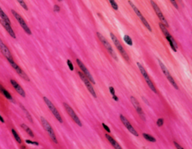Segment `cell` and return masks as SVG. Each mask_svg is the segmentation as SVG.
<instances>
[{"label":"cell","instance_id":"1","mask_svg":"<svg viewBox=\"0 0 192 149\" xmlns=\"http://www.w3.org/2000/svg\"><path fill=\"white\" fill-rule=\"evenodd\" d=\"M96 34H97V36H98V38L99 39V40H100L102 44H103V45L104 46L105 48L107 49V50L108 51L109 54L112 56V57H113L115 60L118 61V57H117L116 54L115 53L114 50H113V47H112V45H110V42L107 40L106 38H105L103 35L101 34L100 33H97Z\"/></svg>","mask_w":192,"mask_h":149},{"label":"cell","instance_id":"2","mask_svg":"<svg viewBox=\"0 0 192 149\" xmlns=\"http://www.w3.org/2000/svg\"><path fill=\"white\" fill-rule=\"evenodd\" d=\"M41 124L42 126H43V127H44V130H46V132H47L49 136H50V139L54 142V143L58 144V140H57V136H56L55 133H54V130L52 128L51 125L47 121V119L44 118V117H41Z\"/></svg>","mask_w":192,"mask_h":149},{"label":"cell","instance_id":"3","mask_svg":"<svg viewBox=\"0 0 192 149\" xmlns=\"http://www.w3.org/2000/svg\"><path fill=\"white\" fill-rule=\"evenodd\" d=\"M137 66H138V68H139V69H140V71H141L142 75L143 76V78H144V79H145L146 82V84H148L149 88H150L151 91H153V92L155 93H157L156 88H155V85H154V84L152 83V80H151L149 75L148 73H147L146 71L145 68H144V67L143 66L142 64H141V63H138V62L137 63Z\"/></svg>","mask_w":192,"mask_h":149},{"label":"cell","instance_id":"4","mask_svg":"<svg viewBox=\"0 0 192 149\" xmlns=\"http://www.w3.org/2000/svg\"><path fill=\"white\" fill-rule=\"evenodd\" d=\"M110 38H111L112 41H113V43H114L115 46L116 47V48L118 49L119 51L120 52V54H122L123 58H124L126 61L129 62V56H128V54H127V52L125 51L124 47H122V44L120 43V41H119V39H117V37H116L113 33H110Z\"/></svg>","mask_w":192,"mask_h":149},{"label":"cell","instance_id":"5","mask_svg":"<svg viewBox=\"0 0 192 149\" xmlns=\"http://www.w3.org/2000/svg\"><path fill=\"white\" fill-rule=\"evenodd\" d=\"M43 99H44V102H45V104L47 105V107H48V109H50L51 113L53 114V116L56 118V119H57L59 122H60V123H62L63 121H62V118L61 115H60V113L59 112V111L57 110V108L55 107V105H53V102H52L48 98L46 97V96H44Z\"/></svg>","mask_w":192,"mask_h":149},{"label":"cell","instance_id":"6","mask_svg":"<svg viewBox=\"0 0 192 149\" xmlns=\"http://www.w3.org/2000/svg\"><path fill=\"white\" fill-rule=\"evenodd\" d=\"M158 64H159L160 67H161V69H162V72H163V73L164 74L165 76H166L167 79L168 81H169V82L172 84V86H173V88H175V89H176V90L179 89V87H178L177 84H176V81H175L174 78H173V77H172L171 74L170 73L168 69L167 68L166 66H165L164 64V63H162V62L161 61V60H158Z\"/></svg>","mask_w":192,"mask_h":149},{"label":"cell","instance_id":"7","mask_svg":"<svg viewBox=\"0 0 192 149\" xmlns=\"http://www.w3.org/2000/svg\"><path fill=\"white\" fill-rule=\"evenodd\" d=\"M63 106H64V108H65V111H66L67 113L68 114V115L71 117V118L72 119L78 126H82V122L80 121V120L78 115H77V114L75 113V112L74 111V109H73L68 103H66V102H64V103H63Z\"/></svg>","mask_w":192,"mask_h":149},{"label":"cell","instance_id":"8","mask_svg":"<svg viewBox=\"0 0 192 149\" xmlns=\"http://www.w3.org/2000/svg\"><path fill=\"white\" fill-rule=\"evenodd\" d=\"M128 3L130 4V5H131V8H133L134 12H135V14L137 15V17H138V18H139L140 19H141V22L143 23V24L144 26H145L146 27V29H148L149 31H150V32H151V31H152V28H151L150 24H149V23H148V21L146 20V18H144L143 15L142 13L141 12V11H140V10L138 9V8H137V7L135 6V5H134V4L133 3V2H131V1H128Z\"/></svg>","mask_w":192,"mask_h":149},{"label":"cell","instance_id":"9","mask_svg":"<svg viewBox=\"0 0 192 149\" xmlns=\"http://www.w3.org/2000/svg\"><path fill=\"white\" fill-rule=\"evenodd\" d=\"M12 15H14V17L16 18L17 20L18 21V23H19V24L20 25L21 27L23 28V30L25 31V33H27V34L29 35V36L32 35V32H31L30 29H29V27L28 26V25L26 24V21L24 20V19H23V18L17 13V12H15L14 10H12Z\"/></svg>","mask_w":192,"mask_h":149},{"label":"cell","instance_id":"10","mask_svg":"<svg viewBox=\"0 0 192 149\" xmlns=\"http://www.w3.org/2000/svg\"><path fill=\"white\" fill-rule=\"evenodd\" d=\"M150 4L152 5V7L153 8V9H154V11H155V13H156L157 16L158 17L159 20H161V23H163V24L166 27H168V26H169V24H168L166 18H164L163 13H162V12L161 11V9H160V8L158 7V5H157V4L155 3L154 1H152H152H150Z\"/></svg>","mask_w":192,"mask_h":149},{"label":"cell","instance_id":"11","mask_svg":"<svg viewBox=\"0 0 192 149\" xmlns=\"http://www.w3.org/2000/svg\"><path fill=\"white\" fill-rule=\"evenodd\" d=\"M0 51L2 52V54L6 57V59L10 63L14 62L13 57L12 55V53H11L8 47H7L6 45L4 43V42L1 39H0Z\"/></svg>","mask_w":192,"mask_h":149},{"label":"cell","instance_id":"12","mask_svg":"<svg viewBox=\"0 0 192 149\" xmlns=\"http://www.w3.org/2000/svg\"><path fill=\"white\" fill-rule=\"evenodd\" d=\"M76 62H77V63H78V66H79L80 68V69L83 71V73L84 75H85V76H86L88 79H89V81H90L91 83H92L93 84H95V80H94L93 77H92V75L91 74L90 72L89 71V69L86 68V66H85V64H84V63H83L80 60V59H77Z\"/></svg>","mask_w":192,"mask_h":149},{"label":"cell","instance_id":"13","mask_svg":"<svg viewBox=\"0 0 192 149\" xmlns=\"http://www.w3.org/2000/svg\"><path fill=\"white\" fill-rule=\"evenodd\" d=\"M78 74L80 75V79L84 82V84H85L86 87L87 88L88 91H89V93H90L93 96V97H95V98L97 97V95H96V93H95V89H94L93 86H92V83L89 81V79H88V78H86L85 75H84L83 73H82L81 72H78Z\"/></svg>","mask_w":192,"mask_h":149},{"label":"cell","instance_id":"14","mask_svg":"<svg viewBox=\"0 0 192 149\" xmlns=\"http://www.w3.org/2000/svg\"><path fill=\"white\" fill-rule=\"evenodd\" d=\"M120 121H122V123H123V124L125 125V126L126 128L128 130V131L130 132L131 133H132L133 135H134L135 136H139V134H138V133H137V131H136L135 129L134 128V126H132V125L131 124V123H130L129 121H128V120L127 118H126L123 115H120Z\"/></svg>","mask_w":192,"mask_h":149},{"label":"cell","instance_id":"15","mask_svg":"<svg viewBox=\"0 0 192 149\" xmlns=\"http://www.w3.org/2000/svg\"><path fill=\"white\" fill-rule=\"evenodd\" d=\"M130 99H131V103H132L133 106L134 107L135 110L137 111V113L139 114V115L141 117V118H142L143 120H145V115H144V112L143 111L142 108H141V105H140L139 102L137 101V99H136L134 96H131Z\"/></svg>","mask_w":192,"mask_h":149},{"label":"cell","instance_id":"16","mask_svg":"<svg viewBox=\"0 0 192 149\" xmlns=\"http://www.w3.org/2000/svg\"><path fill=\"white\" fill-rule=\"evenodd\" d=\"M10 64H11V66H12V68H13L14 69L15 71H16V72L18 74H19V75L21 77V78H23V79L26 80V81H29V77H28L27 74H26V73L24 72V71H23V69H21L20 67L19 66H18L17 64V63H15V62L11 63Z\"/></svg>","mask_w":192,"mask_h":149},{"label":"cell","instance_id":"17","mask_svg":"<svg viewBox=\"0 0 192 149\" xmlns=\"http://www.w3.org/2000/svg\"><path fill=\"white\" fill-rule=\"evenodd\" d=\"M11 81V84H12V86L14 87V88L15 89V91H16L17 92L20 94V95L22 96L23 97H25V96H26V93H25L24 90L22 88V87H21L20 85V84H18L16 81H15V80L11 79V81Z\"/></svg>","mask_w":192,"mask_h":149},{"label":"cell","instance_id":"18","mask_svg":"<svg viewBox=\"0 0 192 149\" xmlns=\"http://www.w3.org/2000/svg\"><path fill=\"white\" fill-rule=\"evenodd\" d=\"M0 23H1L2 26L5 28V30L8 32V34H9L10 36H12L13 39H16V35H15V33L14 32V30H13V29H12L11 24L6 23V22H5V21L2 20H0Z\"/></svg>","mask_w":192,"mask_h":149},{"label":"cell","instance_id":"19","mask_svg":"<svg viewBox=\"0 0 192 149\" xmlns=\"http://www.w3.org/2000/svg\"><path fill=\"white\" fill-rule=\"evenodd\" d=\"M105 136H106L107 140H108L109 142L111 144V145L113 146L115 149H122V148L121 146H120V145L119 144V143L117 142H116V140H115L112 137V136H110V135H108V134H106L105 135Z\"/></svg>","mask_w":192,"mask_h":149},{"label":"cell","instance_id":"20","mask_svg":"<svg viewBox=\"0 0 192 149\" xmlns=\"http://www.w3.org/2000/svg\"><path fill=\"white\" fill-rule=\"evenodd\" d=\"M166 39L170 43V45L171 48L173 49L175 52H176V50H177V43H176V42L175 41V39L172 37V36H170L169 37L166 38Z\"/></svg>","mask_w":192,"mask_h":149},{"label":"cell","instance_id":"21","mask_svg":"<svg viewBox=\"0 0 192 149\" xmlns=\"http://www.w3.org/2000/svg\"><path fill=\"white\" fill-rule=\"evenodd\" d=\"M0 18H1V20H2L3 21L6 22V23L11 24V20H10L9 18L8 17V15L5 13L3 10L2 9V8L0 7Z\"/></svg>","mask_w":192,"mask_h":149},{"label":"cell","instance_id":"22","mask_svg":"<svg viewBox=\"0 0 192 149\" xmlns=\"http://www.w3.org/2000/svg\"><path fill=\"white\" fill-rule=\"evenodd\" d=\"M159 27H160V29H161V30H162V33H163V34L164 35L165 37L167 38V37H169L170 36H171V35L170 34L169 32H168L167 27H166V26H165L163 24V23H159Z\"/></svg>","mask_w":192,"mask_h":149},{"label":"cell","instance_id":"23","mask_svg":"<svg viewBox=\"0 0 192 149\" xmlns=\"http://www.w3.org/2000/svg\"><path fill=\"white\" fill-rule=\"evenodd\" d=\"M21 127H22V128L27 133V134L29 135L31 137H34V133H33V130H31L27 125H26L25 123H22V124H21Z\"/></svg>","mask_w":192,"mask_h":149},{"label":"cell","instance_id":"24","mask_svg":"<svg viewBox=\"0 0 192 149\" xmlns=\"http://www.w3.org/2000/svg\"><path fill=\"white\" fill-rule=\"evenodd\" d=\"M12 134H13L15 140H16V141L19 144H21V143H22V140H21V138L20 137L19 135H18V133H17L16 130H15L14 129H12Z\"/></svg>","mask_w":192,"mask_h":149},{"label":"cell","instance_id":"25","mask_svg":"<svg viewBox=\"0 0 192 149\" xmlns=\"http://www.w3.org/2000/svg\"><path fill=\"white\" fill-rule=\"evenodd\" d=\"M143 136L144 137V139H146L149 142H156V140H155L153 136L147 134V133H143Z\"/></svg>","mask_w":192,"mask_h":149},{"label":"cell","instance_id":"26","mask_svg":"<svg viewBox=\"0 0 192 149\" xmlns=\"http://www.w3.org/2000/svg\"><path fill=\"white\" fill-rule=\"evenodd\" d=\"M124 41L125 42L126 44L128 45L129 46H132L133 45V41L131 39V38L129 36H128V35H125L124 36Z\"/></svg>","mask_w":192,"mask_h":149},{"label":"cell","instance_id":"27","mask_svg":"<svg viewBox=\"0 0 192 149\" xmlns=\"http://www.w3.org/2000/svg\"><path fill=\"white\" fill-rule=\"evenodd\" d=\"M20 106H21V108H22V109H23V112H25V114H26V116L27 117L28 120H29V121L31 122V123H33V118H32V116H31L30 114L29 113V112H28V111L26 110V109H25L24 106H23V105H20Z\"/></svg>","mask_w":192,"mask_h":149},{"label":"cell","instance_id":"28","mask_svg":"<svg viewBox=\"0 0 192 149\" xmlns=\"http://www.w3.org/2000/svg\"><path fill=\"white\" fill-rule=\"evenodd\" d=\"M109 2H110V4L111 5L112 8H113V9L116 10V11H117V10L119 9V6H118V5H117V3H116V1H113V0H110V1H109Z\"/></svg>","mask_w":192,"mask_h":149},{"label":"cell","instance_id":"29","mask_svg":"<svg viewBox=\"0 0 192 149\" xmlns=\"http://www.w3.org/2000/svg\"><path fill=\"white\" fill-rule=\"evenodd\" d=\"M2 94H3V95L5 96V97H6L8 99H10V100H12V99H12V95H11V94H10V93L8 92V91H6V90H5V91H4L3 93H2Z\"/></svg>","mask_w":192,"mask_h":149},{"label":"cell","instance_id":"30","mask_svg":"<svg viewBox=\"0 0 192 149\" xmlns=\"http://www.w3.org/2000/svg\"><path fill=\"white\" fill-rule=\"evenodd\" d=\"M17 2H18V3L20 4V5H21V6L23 7V8H24L25 10H26V11H28V7H27V5H26V2H25L24 1H22V0H18Z\"/></svg>","mask_w":192,"mask_h":149},{"label":"cell","instance_id":"31","mask_svg":"<svg viewBox=\"0 0 192 149\" xmlns=\"http://www.w3.org/2000/svg\"><path fill=\"white\" fill-rule=\"evenodd\" d=\"M67 63H68V67H69L70 70H71V71H73V70H74V66H73L72 62H71L70 60H67Z\"/></svg>","mask_w":192,"mask_h":149},{"label":"cell","instance_id":"32","mask_svg":"<svg viewBox=\"0 0 192 149\" xmlns=\"http://www.w3.org/2000/svg\"><path fill=\"white\" fill-rule=\"evenodd\" d=\"M164 124V119L163 118H158L157 121V125L158 126H162Z\"/></svg>","mask_w":192,"mask_h":149},{"label":"cell","instance_id":"33","mask_svg":"<svg viewBox=\"0 0 192 149\" xmlns=\"http://www.w3.org/2000/svg\"><path fill=\"white\" fill-rule=\"evenodd\" d=\"M26 142L28 143V144H31V145H38V143L37 142H33L31 141V140H26Z\"/></svg>","mask_w":192,"mask_h":149},{"label":"cell","instance_id":"34","mask_svg":"<svg viewBox=\"0 0 192 149\" xmlns=\"http://www.w3.org/2000/svg\"><path fill=\"white\" fill-rule=\"evenodd\" d=\"M53 10H54V12H59L60 11V7L58 5H55L53 7Z\"/></svg>","mask_w":192,"mask_h":149},{"label":"cell","instance_id":"35","mask_svg":"<svg viewBox=\"0 0 192 149\" xmlns=\"http://www.w3.org/2000/svg\"><path fill=\"white\" fill-rule=\"evenodd\" d=\"M170 3H171L172 5H173V6L176 8V9H179V6H178V5H177V3H176V1H173V0H171V1H170Z\"/></svg>","mask_w":192,"mask_h":149},{"label":"cell","instance_id":"36","mask_svg":"<svg viewBox=\"0 0 192 149\" xmlns=\"http://www.w3.org/2000/svg\"><path fill=\"white\" fill-rule=\"evenodd\" d=\"M173 143H174V145L176 146V149H184L183 147H182V146L180 145L179 144V143L176 142H173Z\"/></svg>","mask_w":192,"mask_h":149},{"label":"cell","instance_id":"37","mask_svg":"<svg viewBox=\"0 0 192 149\" xmlns=\"http://www.w3.org/2000/svg\"><path fill=\"white\" fill-rule=\"evenodd\" d=\"M102 126H103V127H104V130H106V131H107V132H108V133H110V128H109L108 126H107V125L105 124V123H102Z\"/></svg>","mask_w":192,"mask_h":149},{"label":"cell","instance_id":"38","mask_svg":"<svg viewBox=\"0 0 192 149\" xmlns=\"http://www.w3.org/2000/svg\"><path fill=\"white\" fill-rule=\"evenodd\" d=\"M109 90H110V93H111L113 96H114L115 95V90H114V88H113V87H110V88H109Z\"/></svg>","mask_w":192,"mask_h":149},{"label":"cell","instance_id":"39","mask_svg":"<svg viewBox=\"0 0 192 149\" xmlns=\"http://www.w3.org/2000/svg\"><path fill=\"white\" fill-rule=\"evenodd\" d=\"M5 91V89L4 88V87L2 86V84H0V93H3V92Z\"/></svg>","mask_w":192,"mask_h":149},{"label":"cell","instance_id":"40","mask_svg":"<svg viewBox=\"0 0 192 149\" xmlns=\"http://www.w3.org/2000/svg\"><path fill=\"white\" fill-rule=\"evenodd\" d=\"M113 99H114L115 101H119V98L117 97V96H116V95H114V96H113Z\"/></svg>","mask_w":192,"mask_h":149},{"label":"cell","instance_id":"41","mask_svg":"<svg viewBox=\"0 0 192 149\" xmlns=\"http://www.w3.org/2000/svg\"><path fill=\"white\" fill-rule=\"evenodd\" d=\"M0 121L2 122V123H5V120H4V118L1 115H0Z\"/></svg>","mask_w":192,"mask_h":149}]
</instances>
